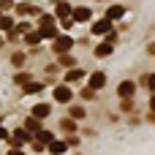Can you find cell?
Wrapping results in <instances>:
<instances>
[{
  "label": "cell",
  "mask_w": 155,
  "mask_h": 155,
  "mask_svg": "<svg viewBox=\"0 0 155 155\" xmlns=\"http://www.w3.org/2000/svg\"><path fill=\"white\" fill-rule=\"evenodd\" d=\"M38 33H41V38H54V35H57L54 16H49V14H41V16H38Z\"/></svg>",
  "instance_id": "1"
},
{
  "label": "cell",
  "mask_w": 155,
  "mask_h": 155,
  "mask_svg": "<svg viewBox=\"0 0 155 155\" xmlns=\"http://www.w3.org/2000/svg\"><path fill=\"white\" fill-rule=\"evenodd\" d=\"M71 11H74V5H68V3H57V5H54V16H57L65 27H71Z\"/></svg>",
  "instance_id": "2"
},
{
  "label": "cell",
  "mask_w": 155,
  "mask_h": 155,
  "mask_svg": "<svg viewBox=\"0 0 155 155\" xmlns=\"http://www.w3.org/2000/svg\"><path fill=\"white\" fill-rule=\"evenodd\" d=\"M52 41H54V52H60V54H63V52H68V49L74 46V38H71V35H65V33H57Z\"/></svg>",
  "instance_id": "3"
},
{
  "label": "cell",
  "mask_w": 155,
  "mask_h": 155,
  "mask_svg": "<svg viewBox=\"0 0 155 155\" xmlns=\"http://www.w3.org/2000/svg\"><path fill=\"white\" fill-rule=\"evenodd\" d=\"M8 142H11V147H25V144L30 142V131H25V128H19V131H14V134H8Z\"/></svg>",
  "instance_id": "4"
},
{
  "label": "cell",
  "mask_w": 155,
  "mask_h": 155,
  "mask_svg": "<svg viewBox=\"0 0 155 155\" xmlns=\"http://www.w3.org/2000/svg\"><path fill=\"white\" fill-rule=\"evenodd\" d=\"M54 101H57V104H68V101H71V90H68V84L54 87Z\"/></svg>",
  "instance_id": "5"
},
{
  "label": "cell",
  "mask_w": 155,
  "mask_h": 155,
  "mask_svg": "<svg viewBox=\"0 0 155 155\" xmlns=\"http://www.w3.org/2000/svg\"><path fill=\"white\" fill-rule=\"evenodd\" d=\"M46 147H49V153H52V155H63L65 150H68V142H63V139H52Z\"/></svg>",
  "instance_id": "6"
},
{
  "label": "cell",
  "mask_w": 155,
  "mask_h": 155,
  "mask_svg": "<svg viewBox=\"0 0 155 155\" xmlns=\"http://www.w3.org/2000/svg\"><path fill=\"white\" fill-rule=\"evenodd\" d=\"M35 139H38V142H33V147H35V150H44V144H49L54 136H52L49 131H38V134H35Z\"/></svg>",
  "instance_id": "7"
},
{
  "label": "cell",
  "mask_w": 155,
  "mask_h": 155,
  "mask_svg": "<svg viewBox=\"0 0 155 155\" xmlns=\"http://www.w3.org/2000/svg\"><path fill=\"white\" fill-rule=\"evenodd\" d=\"M93 33H98V35L112 33V19H101V22H95V25H93Z\"/></svg>",
  "instance_id": "8"
},
{
  "label": "cell",
  "mask_w": 155,
  "mask_h": 155,
  "mask_svg": "<svg viewBox=\"0 0 155 155\" xmlns=\"http://www.w3.org/2000/svg\"><path fill=\"white\" fill-rule=\"evenodd\" d=\"M104 84H106V74H104V71H95V74L90 76V87H93V90H101Z\"/></svg>",
  "instance_id": "9"
},
{
  "label": "cell",
  "mask_w": 155,
  "mask_h": 155,
  "mask_svg": "<svg viewBox=\"0 0 155 155\" xmlns=\"http://www.w3.org/2000/svg\"><path fill=\"white\" fill-rule=\"evenodd\" d=\"M71 19L74 22H87L90 19V8H74L71 11Z\"/></svg>",
  "instance_id": "10"
},
{
  "label": "cell",
  "mask_w": 155,
  "mask_h": 155,
  "mask_svg": "<svg viewBox=\"0 0 155 155\" xmlns=\"http://www.w3.org/2000/svg\"><path fill=\"white\" fill-rule=\"evenodd\" d=\"M117 93H120L123 98H131V95L136 93V84H134V82H123V84L117 87Z\"/></svg>",
  "instance_id": "11"
},
{
  "label": "cell",
  "mask_w": 155,
  "mask_h": 155,
  "mask_svg": "<svg viewBox=\"0 0 155 155\" xmlns=\"http://www.w3.org/2000/svg\"><path fill=\"white\" fill-rule=\"evenodd\" d=\"M49 112H52L49 104H35V106H33V117H38V120H41V117H49Z\"/></svg>",
  "instance_id": "12"
},
{
  "label": "cell",
  "mask_w": 155,
  "mask_h": 155,
  "mask_svg": "<svg viewBox=\"0 0 155 155\" xmlns=\"http://www.w3.org/2000/svg\"><path fill=\"white\" fill-rule=\"evenodd\" d=\"M120 16H125V8H123V5H112V8H106V19H120Z\"/></svg>",
  "instance_id": "13"
},
{
  "label": "cell",
  "mask_w": 155,
  "mask_h": 155,
  "mask_svg": "<svg viewBox=\"0 0 155 155\" xmlns=\"http://www.w3.org/2000/svg\"><path fill=\"white\" fill-rule=\"evenodd\" d=\"M25 41H27L30 46H35V44L41 41V33H38V30H27V33H25Z\"/></svg>",
  "instance_id": "14"
},
{
  "label": "cell",
  "mask_w": 155,
  "mask_h": 155,
  "mask_svg": "<svg viewBox=\"0 0 155 155\" xmlns=\"http://www.w3.org/2000/svg\"><path fill=\"white\" fill-rule=\"evenodd\" d=\"M16 11H19V14H38V8H35L33 3H19Z\"/></svg>",
  "instance_id": "15"
},
{
  "label": "cell",
  "mask_w": 155,
  "mask_h": 155,
  "mask_svg": "<svg viewBox=\"0 0 155 155\" xmlns=\"http://www.w3.org/2000/svg\"><path fill=\"white\" fill-rule=\"evenodd\" d=\"M25 131H30V134H38V131H41V125H38V117H30V120L25 123Z\"/></svg>",
  "instance_id": "16"
},
{
  "label": "cell",
  "mask_w": 155,
  "mask_h": 155,
  "mask_svg": "<svg viewBox=\"0 0 155 155\" xmlns=\"http://www.w3.org/2000/svg\"><path fill=\"white\" fill-rule=\"evenodd\" d=\"M95 54H98V57H109V54H112V41H109V44H101V46L95 49Z\"/></svg>",
  "instance_id": "17"
},
{
  "label": "cell",
  "mask_w": 155,
  "mask_h": 155,
  "mask_svg": "<svg viewBox=\"0 0 155 155\" xmlns=\"http://www.w3.org/2000/svg\"><path fill=\"white\" fill-rule=\"evenodd\" d=\"M38 90H44L41 82H27V84H25V93H38Z\"/></svg>",
  "instance_id": "18"
},
{
  "label": "cell",
  "mask_w": 155,
  "mask_h": 155,
  "mask_svg": "<svg viewBox=\"0 0 155 155\" xmlns=\"http://www.w3.org/2000/svg\"><path fill=\"white\" fill-rule=\"evenodd\" d=\"M60 65H65V68H74V57L63 52V54H60Z\"/></svg>",
  "instance_id": "19"
},
{
  "label": "cell",
  "mask_w": 155,
  "mask_h": 155,
  "mask_svg": "<svg viewBox=\"0 0 155 155\" xmlns=\"http://www.w3.org/2000/svg\"><path fill=\"white\" fill-rule=\"evenodd\" d=\"M65 79H68V82H76V79H82V71H79V68H71V71L65 74Z\"/></svg>",
  "instance_id": "20"
},
{
  "label": "cell",
  "mask_w": 155,
  "mask_h": 155,
  "mask_svg": "<svg viewBox=\"0 0 155 155\" xmlns=\"http://www.w3.org/2000/svg\"><path fill=\"white\" fill-rule=\"evenodd\" d=\"M11 27H14L11 16H3V14H0V30H11Z\"/></svg>",
  "instance_id": "21"
},
{
  "label": "cell",
  "mask_w": 155,
  "mask_h": 155,
  "mask_svg": "<svg viewBox=\"0 0 155 155\" xmlns=\"http://www.w3.org/2000/svg\"><path fill=\"white\" fill-rule=\"evenodd\" d=\"M71 117H74V120H79V117H84V109H79V106H74V109H71Z\"/></svg>",
  "instance_id": "22"
},
{
  "label": "cell",
  "mask_w": 155,
  "mask_h": 155,
  "mask_svg": "<svg viewBox=\"0 0 155 155\" xmlns=\"http://www.w3.org/2000/svg\"><path fill=\"white\" fill-rule=\"evenodd\" d=\"M27 82H30L27 74H16V84H27Z\"/></svg>",
  "instance_id": "23"
},
{
  "label": "cell",
  "mask_w": 155,
  "mask_h": 155,
  "mask_svg": "<svg viewBox=\"0 0 155 155\" xmlns=\"http://www.w3.org/2000/svg\"><path fill=\"white\" fill-rule=\"evenodd\" d=\"M74 128H76V125H74V120H63V131H68V134H71Z\"/></svg>",
  "instance_id": "24"
},
{
  "label": "cell",
  "mask_w": 155,
  "mask_h": 155,
  "mask_svg": "<svg viewBox=\"0 0 155 155\" xmlns=\"http://www.w3.org/2000/svg\"><path fill=\"white\" fill-rule=\"evenodd\" d=\"M11 63H14V65H22V63H25V54H14Z\"/></svg>",
  "instance_id": "25"
},
{
  "label": "cell",
  "mask_w": 155,
  "mask_h": 155,
  "mask_svg": "<svg viewBox=\"0 0 155 155\" xmlns=\"http://www.w3.org/2000/svg\"><path fill=\"white\" fill-rule=\"evenodd\" d=\"M147 87L155 93V74H153V76H147Z\"/></svg>",
  "instance_id": "26"
},
{
  "label": "cell",
  "mask_w": 155,
  "mask_h": 155,
  "mask_svg": "<svg viewBox=\"0 0 155 155\" xmlns=\"http://www.w3.org/2000/svg\"><path fill=\"white\" fill-rule=\"evenodd\" d=\"M3 139H8V131H5V128L0 125V142H3Z\"/></svg>",
  "instance_id": "27"
},
{
  "label": "cell",
  "mask_w": 155,
  "mask_h": 155,
  "mask_svg": "<svg viewBox=\"0 0 155 155\" xmlns=\"http://www.w3.org/2000/svg\"><path fill=\"white\" fill-rule=\"evenodd\" d=\"M8 155H25V153H22L19 147H14V150H11V153H8Z\"/></svg>",
  "instance_id": "28"
},
{
  "label": "cell",
  "mask_w": 155,
  "mask_h": 155,
  "mask_svg": "<svg viewBox=\"0 0 155 155\" xmlns=\"http://www.w3.org/2000/svg\"><path fill=\"white\" fill-rule=\"evenodd\" d=\"M150 112H155V95L150 98Z\"/></svg>",
  "instance_id": "29"
},
{
  "label": "cell",
  "mask_w": 155,
  "mask_h": 155,
  "mask_svg": "<svg viewBox=\"0 0 155 155\" xmlns=\"http://www.w3.org/2000/svg\"><path fill=\"white\" fill-rule=\"evenodd\" d=\"M0 46H3V38H0Z\"/></svg>",
  "instance_id": "30"
}]
</instances>
